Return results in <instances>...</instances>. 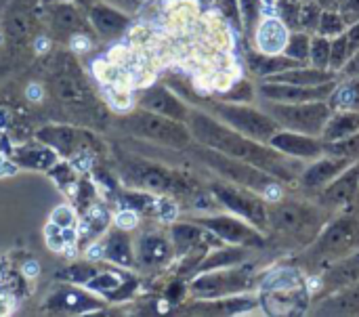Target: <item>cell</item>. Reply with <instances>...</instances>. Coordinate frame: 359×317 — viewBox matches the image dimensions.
<instances>
[{
	"label": "cell",
	"mask_w": 359,
	"mask_h": 317,
	"mask_svg": "<svg viewBox=\"0 0 359 317\" xmlns=\"http://www.w3.org/2000/svg\"><path fill=\"white\" fill-rule=\"evenodd\" d=\"M185 122L191 130V137L200 145L221 151L229 158L248 162V164L265 170L267 175H271L278 181H294L303 173L297 158H290V156L273 149L271 145H265L261 141H255V139L238 133L236 128L227 126L225 122H221L219 118H215L206 112L189 109Z\"/></svg>",
	"instance_id": "1"
},
{
	"label": "cell",
	"mask_w": 359,
	"mask_h": 317,
	"mask_svg": "<svg viewBox=\"0 0 359 317\" xmlns=\"http://www.w3.org/2000/svg\"><path fill=\"white\" fill-rule=\"evenodd\" d=\"M120 128L126 130L128 135H135L139 139H147L160 145H168V147H189L191 145V130L185 122L160 116L156 112H149L145 107L130 112L128 116H124L120 120Z\"/></svg>",
	"instance_id": "2"
},
{
	"label": "cell",
	"mask_w": 359,
	"mask_h": 317,
	"mask_svg": "<svg viewBox=\"0 0 359 317\" xmlns=\"http://www.w3.org/2000/svg\"><path fill=\"white\" fill-rule=\"evenodd\" d=\"M359 250V221L353 217H341L322 227L318 238L305 257L309 265H332L334 261Z\"/></svg>",
	"instance_id": "3"
},
{
	"label": "cell",
	"mask_w": 359,
	"mask_h": 317,
	"mask_svg": "<svg viewBox=\"0 0 359 317\" xmlns=\"http://www.w3.org/2000/svg\"><path fill=\"white\" fill-rule=\"evenodd\" d=\"M267 225L288 238L313 242L324 227V213L313 204L288 200L267 206Z\"/></svg>",
	"instance_id": "4"
},
{
	"label": "cell",
	"mask_w": 359,
	"mask_h": 317,
	"mask_svg": "<svg viewBox=\"0 0 359 317\" xmlns=\"http://www.w3.org/2000/svg\"><path fill=\"white\" fill-rule=\"evenodd\" d=\"M120 175L128 185L145 189V191H154V194H189L191 191V185L183 175L162 164L141 160V158L122 160Z\"/></svg>",
	"instance_id": "5"
},
{
	"label": "cell",
	"mask_w": 359,
	"mask_h": 317,
	"mask_svg": "<svg viewBox=\"0 0 359 317\" xmlns=\"http://www.w3.org/2000/svg\"><path fill=\"white\" fill-rule=\"evenodd\" d=\"M265 112L284 128L320 137L332 107L326 101H305V103H278V101H267Z\"/></svg>",
	"instance_id": "6"
},
{
	"label": "cell",
	"mask_w": 359,
	"mask_h": 317,
	"mask_svg": "<svg viewBox=\"0 0 359 317\" xmlns=\"http://www.w3.org/2000/svg\"><path fill=\"white\" fill-rule=\"evenodd\" d=\"M194 156L204 162L206 166L215 168L219 175H223L225 179H229L231 183L236 185H242V187H248V189H271L278 179H273L271 175H267L265 170L248 164V162H242V160H236V158H229L221 151H215L210 147H194L191 149Z\"/></svg>",
	"instance_id": "7"
},
{
	"label": "cell",
	"mask_w": 359,
	"mask_h": 317,
	"mask_svg": "<svg viewBox=\"0 0 359 317\" xmlns=\"http://www.w3.org/2000/svg\"><path fill=\"white\" fill-rule=\"evenodd\" d=\"M50 88L61 103H65L74 109L86 112V109H93L97 103L78 63L69 55H61L55 61L53 76H50Z\"/></svg>",
	"instance_id": "8"
},
{
	"label": "cell",
	"mask_w": 359,
	"mask_h": 317,
	"mask_svg": "<svg viewBox=\"0 0 359 317\" xmlns=\"http://www.w3.org/2000/svg\"><path fill=\"white\" fill-rule=\"evenodd\" d=\"M210 109L221 122H225L238 133L261 143H267L280 130V124L265 109L261 112V109H255L248 105H236V103H212Z\"/></svg>",
	"instance_id": "9"
},
{
	"label": "cell",
	"mask_w": 359,
	"mask_h": 317,
	"mask_svg": "<svg viewBox=\"0 0 359 317\" xmlns=\"http://www.w3.org/2000/svg\"><path fill=\"white\" fill-rule=\"evenodd\" d=\"M215 198L233 215H238L240 219H246L250 225L265 229L267 227V206L261 198H257L250 191L238 189L233 185H223V183H215L212 187Z\"/></svg>",
	"instance_id": "10"
},
{
	"label": "cell",
	"mask_w": 359,
	"mask_h": 317,
	"mask_svg": "<svg viewBox=\"0 0 359 317\" xmlns=\"http://www.w3.org/2000/svg\"><path fill=\"white\" fill-rule=\"evenodd\" d=\"M337 82H324L316 86H299V84H286V82H263L261 84V97L265 101H278V103H305V101H326L330 93L334 90Z\"/></svg>",
	"instance_id": "11"
},
{
	"label": "cell",
	"mask_w": 359,
	"mask_h": 317,
	"mask_svg": "<svg viewBox=\"0 0 359 317\" xmlns=\"http://www.w3.org/2000/svg\"><path fill=\"white\" fill-rule=\"evenodd\" d=\"M38 141L48 145L50 149H55L57 154H61L65 158L84 154L97 145L93 135L72 128V126H44L38 130Z\"/></svg>",
	"instance_id": "12"
},
{
	"label": "cell",
	"mask_w": 359,
	"mask_h": 317,
	"mask_svg": "<svg viewBox=\"0 0 359 317\" xmlns=\"http://www.w3.org/2000/svg\"><path fill=\"white\" fill-rule=\"evenodd\" d=\"M202 227L233 246H261L263 238L255 225L240 221L238 217H206L198 219Z\"/></svg>",
	"instance_id": "13"
},
{
	"label": "cell",
	"mask_w": 359,
	"mask_h": 317,
	"mask_svg": "<svg viewBox=\"0 0 359 317\" xmlns=\"http://www.w3.org/2000/svg\"><path fill=\"white\" fill-rule=\"evenodd\" d=\"M250 284V274L246 269H231V271H219V274H206L198 278L191 288L196 295L204 299H221L236 292L246 290Z\"/></svg>",
	"instance_id": "14"
},
{
	"label": "cell",
	"mask_w": 359,
	"mask_h": 317,
	"mask_svg": "<svg viewBox=\"0 0 359 317\" xmlns=\"http://www.w3.org/2000/svg\"><path fill=\"white\" fill-rule=\"evenodd\" d=\"M267 143L273 149H278L290 158H297V160H313L324 154V141H320L318 137H311V135L288 130V128L278 130Z\"/></svg>",
	"instance_id": "15"
},
{
	"label": "cell",
	"mask_w": 359,
	"mask_h": 317,
	"mask_svg": "<svg viewBox=\"0 0 359 317\" xmlns=\"http://www.w3.org/2000/svg\"><path fill=\"white\" fill-rule=\"evenodd\" d=\"M359 194V162L353 166H347L339 177H334L328 187H322L318 202L324 208H341L353 202Z\"/></svg>",
	"instance_id": "16"
},
{
	"label": "cell",
	"mask_w": 359,
	"mask_h": 317,
	"mask_svg": "<svg viewBox=\"0 0 359 317\" xmlns=\"http://www.w3.org/2000/svg\"><path fill=\"white\" fill-rule=\"evenodd\" d=\"M139 103H141V107H145L149 112H156L160 116H166V118H172L179 122H185L187 114H189L187 105L164 86H151V88L143 90L139 97Z\"/></svg>",
	"instance_id": "17"
},
{
	"label": "cell",
	"mask_w": 359,
	"mask_h": 317,
	"mask_svg": "<svg viewBox=\"0 0 359 317\" xmlns=\"http://www.w3.org/2000/svg\"><path fill=\"white\" fill-rule=\"evenodd\" d=\"M88 21L93 29L103 38H118L128 27V15L122 8L103 2H95L93 6H88Z\"/></svg>",
	"instance_id": "18"
},
{
	"label": "cell",
	"mask_w": 359,
	"mask_h": 317,
	"mask_svg": "<svg viewBox=\"0 0 359 317\" xmlns=\"http://www.w3.org/2000/svg\"><path fill=\"white\" fill-rule=\"evenodd\" d=\"M351 164V160L347 158H334V156H328L324 160H318L316 164H311L309 168H305L301 173V183L303 187L307 189H322L326 187L334 177H339L347 166Z\"/></svg>",
	"instance_id": "19"
},
{
	"label": "cell",
	"mask_w": 359,
	"mask_h": 317,
	"mask_svg": "<svg viewBox=\"0 0 359 317\" xmlns=\"http://www.w3.org/2000/svg\"><path fill=\"white\" fill-rule=\"evenodd\" d=\"M359 282V250L353 255H347L332 265H328V271L324 276V290L337 292L341 288L353 286Z\"/></svg>",
	"instance_id": "20"
},
{
	"label": "cell",
	"mask_w": 359,
	"mask_h": 317,
	"mask_svg": "<svg viewBox=\"0 0 359 317\" xmlns=\"http://www.w3.org/2000/svg\"><path fill=\"white\" fill-rule=\"evenodd\" d=\"M50 309L55 311H65V313H86V311H93V309H99L101 307V301L90 297L88 292L84 290H76V288H69V286H63L61 290H57L48 303H46Z\"/></svg>",
	"instance_id": "21"
},
{
	"label": "cell",
	"mask_w": 359,
	"mask_h": 317,
	"mask_svg": "<svg viewBox=\"0 0 359 317\" xmlns=\"http://www.w3.org/2000/svg\"><path fill=\"white\" fill-rule=\"evenodd\" d=\"M288 42V27L280 17H269L265 21H259L257 25V46L261 53L267 55H280L284 53V46Z\"/></svg>",
	"instance_id": "22"
},
{
	"label": "cell",
	"mask_w": 359,
	"mask_h": 317,
	"mask_svg": "<svg viewBox=\"0 0 359 317\" xmlns=\"http://www.w3.org/2000/svg\"><path fill=\"white\" fill-rule=\"evenodd\" d=\"M318 316H358L359 313V282L353 286L332 292L316 309Z\"/></svg>",
	"instance_id": "23"
},
{
	"label": "cell",
	"mask_w": 359,
	"mask_h": 317,
	"mask_svg": "<svg viewBox=\"0 0 359 317\" xmlns=\"http://www.w3.org/2000/svg\"><path fill=\"white\" fill-rule=\"evenodd\" d=\"M172 246L164 236H143L137 242V261L143 267H160L170 261Z\"/></svg>",
	"instance_id": "24"
},
{
	"label": "cell",
	"mask_w": 359,
	"mask_h": 317,
	"mask_svg": "<svg viewBox=\"0 0 359 317\" xmlns=\"http://www.w3.org/2000/svg\"><path fill=\"white\" fill-rule=\"evenodd\" d=\"M269 82H286V84H299V86H316V84H324L334 80V72L328 69H320V67H292L280 74H273L267 78Z\"/></svg>",
	"instance_id": "25"
},
{
	"label": "cell",
	"mask_w": 359,
	"mask_h": 317,
	"mask_svg": "<svg viewBox=\"0 0 359 317\" xmlns=\"http://www.w3.org/2000/svg\"><path fill=\"white\" fill-rule=\"evenodd\" d=\"M299 65H305V63H299L290 57H286L284 53L280 55H267V53H250L248 55V67L252 74L257 76H273V74H280V72H286V69H292V67H299Z\"/></svg>",
	"instance_id": "26"
},
{
	"label": "cell",
	"mask_w": 359,
	"mask_h": 317,
	"mask_svg": "<svg viewBox=\"0 0 359 317\" xmlns=\"http://www.w3.org/2000/svg\"><path fill=\"white\" fill-rule=\"evenodd\" d=\"M359 133V112H347V109H339L337 114H330L324 130H322V139L324 141H337V139H345Z\"/></svg>",
	"instance_id": "27"
},
{
	"label": "cell",
	"mask_w": 359,
	"mask_h": 317,
	"mask_svg": "<svg viewBox=\"0 0 359 317\" xmlns=\"http://www.w3.org/2000/svg\"><path fill=\"white\" fill-rule=\"evenodd\" d=\"M13 158L19 166L34 168V170H46L57 164V151L44 143L42 145H25V147L17 149Z\"/></svg>",
	"instance_id": "28"
},
{
	"label": "cell",
	"mask_w": 359,
	"mask_h": 317,
	"mask_svg": "<svg viewBox=\"0 0 359 317\" xmlns=\"http://www.w3.org/2000/svg\"><path fill=\"white\" fill-rule=\"evenodd\" d=\"M101 252L105 259L122 265V267H130L135 263V252H133V244L130 238L124 231H114L101 246Z\"/></svg>",
	"instance_id": "29"
},
{
	"label": "cell",
	"mask_w": 359,
	"mask_h": 317,
	"mask_svg": "<svg viewBox=\"0 0 359 317\" xmlns=\"http://www.w3.org/2000/svg\"><path fill=\"white\" fill-rule=\"evenodd\" d=\"M50 15H53V25L63 34H76V32L86 29V21L82 19L78 8L72 4H65V2L53 4Z\"/></svg>",
	"instance_id": "30"
},
{
	"label": "cell",
	"mask_w": 359,
	"mask_h": 317,
	"mask_svg": "<svg viewBox=\"0 0 359 317\" xmlns=\"http://www.w3.org/2000/svg\"><path fill=\"white\" fill-rule=\"evenodd\" d=\"M330 107L334 109H347V112H359V76L351 78L349 82L334 86L330 93Z\"/></svg>",
	"instance_id": "31"
},
{
	"label": "cell",
	"mask_w": 359,
	"mask_h": 317,
	"mask_svg": "<svg viewBox=\"0 0 359 317\" xmlns=\"http://www.w3.org/2000/svg\"><path fill=\"white\" fill-rule=\"evenodd\" d=\"M204 231L196 225H189V223H181V225H175L172 227V242H175V248L179 252H189L191 248L200 246L204 242Z\"/></svg>",
	"instance_id": "32"
},
{
	"label": "cell",
	"mask_w": 359,
	"mask_h": 317,
	"mask_svg": "<svg viewBox=\"0 0 359 317\" xmlns=\"http://www.w3.org/2000/svg\"><path fill=\"white\" fill-rule=\"evenodd\" d=\"M246 259V250L236 246V248H227V250H219L215 255H210L202 265L200 271H215V269H227L229 265H236L240 261Z\"/></svg>",
	"instance_id": "33"
},
{
	"label": "cell",
	"mask_w": 359,
	"mask_h": 317,
	"mask_svg": "<svg viewBox=\"0 0 359 317\" xmlns=\"http://www.w3.org/2000/svg\"><path fill=\"white\" fill-rule=\"evenodd\" d=\"M324 154L334 156V158L355 160L359 158V133L345 139H337V141H324Z\"/></svg>",
	"instance_id": "34"
},
{
	"label": "cell",
	"mask_w": 359,
	"mask_h": 317,
	"mask_svg": "<svg viewBox=\"0 0 359 317\" xmlns=\"http://www.w3.org/2000/svg\"><path fill=\"white\" fill-rule=\"evenodd\" d=\"M349 57H351V48H349L347 32L334 36L330 40V61H328V67H332V72H339V69L345 67V63L349 61Z\"/></svg>",
	"instance_id": "35"
},
{
	"label": "cell",
	"mask_w": 359,
	"mask_h": 317,
	"mask_svg": "<svg viewBox=\"0 0 359 317\" xmlns=\"http://www.w3.org/2000/svg\"><path fill=\"white\" fill-rule=\"evenodd\" d=\"M309 44H311V38L305 32H297V34L288 36V42L284 46V55L299 61V63H305L309 59Z\"/></svg>",
	"instance_id": "36"
},
{
	"label": "cell",
	"mask_w": 359,
	"mask_h": 317,
	"mask_svg": "<svg viewBox=\"0 0 359 317\" xmlns=\"http://www.w3.org/2000/svg\"><path fill=\"white\" fill-rule=\"evenodd\" d=\"M255 301L250 299H225V301H215V303H200L196 311L202 313H238L246 307H250Z\"/></svg>",
	"instance_id": "37"
},
{
	"label": "cell",
	"mask_w": 359,
	"mask_h": 317,
	"mask_svg": "<svg viewBox=\"0 0 359 317\" xmlns=\"http://www.w3.org/2000/svg\"><path fill=\"white\" fill-rule=\"evenodd\" d=\"M309 59L313 63V67L320 69H328V61H330V38L326 36H313L311 44H309Z\"/></svg>",
	"instance_id": "38"
},
{
	"label": "cell",
	"mask_w": 359,
	"mask_h": 317,
	"mask_svg": "<svg viewBox=\"0 0 359 317\" xmlns=\"http://www.w3.org/2000/svg\"><path fill=\"white\" fill-rule=\"evenodd\" d=\"M345 27H347V23L343 21V17H341L339 11H322L320 23H318V32L322 36L330 38V36L345 34Z\"/></svg>",
	"instance_id": "39"
},
{
	"label": "cell",
	"mask_w": 359,
	"mask_h": 317,
	"mask_svg": "<svg viewBox=\"0 0 359 317\" xmlns=\"http://www.w3.org/2000/svg\"><path fill=\"white\" fill-rule=\"evenodd\" d=\"M240 17L246 32H255L261 21V0H238Z\"/></svg>",
	"instance_id": "40"
},
{
	"label": "cell",
	"mask_w": 359,
	"mask_h": 317,
	"mask_svg": "<svg viewBox=\"0 0 359 317\" xmlns=\"http://www.w3.org/2000/svg\"><path fill=\"white\" fill-rule=\"evenodd\" d=\"M320 15H322V6H320L316 0H311V2H301V8H299V27L318 29Z\"/></svg>",
	"instance_id": "41"
},
{
	"label": "cell",
	"mask_w": 359,
	"mask_h": 317,
	"mask_svg": "<svg viewBox=\"0 0 359 317\" xmlns=\"http://www.w3.org/2000/svg\"><path fill=\"white\" fill-rule=\"evenodd\" d=\"M265 286L271 288V290H297L299 278H297V274H292V271H288V269H282V271L271 274V276L267 278Z\"/></svg>",
	"instance_id": "42"
},
{
	"label": "cell",
	"mask_w": 359,
	"mask_h": 317,
	"mask_svg": "<svg viewBox=\"0 0 359 317\" xmlns=\"http://www.w3.org/2000/svg\"><path fill=\"white\" fill-rule=\"evenodd\" d=\"M299 8H301L299 0H280L278 2V13L286 27H299Z\"/></svg>",
	"instance_id": "43"
},
{
	"label": "cell",
	"mask_w": 359,
	"mask_h": 317,
	"mask_svg": "<svg viewBox=\"0 0 359 317\" xmlns=\"http://www.w3.org/2000/svg\"><path fill=\"white\" fill-rule=\"evenodd\" d=\"M339 13L347 25H353L355 21H359V0H341Z\"/></svg>",
	"instance_id": "44"
},
{
	"label": "cell",
	"mask_w": 359,
	"mask_h": 317,
	"mask_svg": "<svg viewBox=\"0 0 359 317\" xmlns=\"http://www.w3.org/2000/svg\"><path fill=\"white\" fill-rule=\"evenodd\" d=\"M219 8H221V13L231 21V23H236V25H240L242 21V17H240V4H238V0H219Z\"/></svg>",
	"instance_id": "45"
},
{
	"label": "cell",
	"mask_w": 359,
	"mask_h": 317,
	"mask_svg": "<svg viewBox=\"0 0 359 317\" xmlns=\"http://www.w3.org/2000/svg\"><path fill=\"white\" fill-rule=\"evenodd\" d=\"M74 223V213L67 208V206H59L55 213H53V225L65 229V227H72Z\"/></svg>",
	"instance_id": "46"
},
{
	"label": "cell",
	"mask_w": 359,
	"mask_h": 317,
	"mask_svg": "<svg viewBox=\"0 0 359 317\" xmlns=\"http://www.w3.org/2000/svg\"><path fill=\"white\" fill-rule=\"evenodd\" d=\"M225 97L229 101H250L252 99V86H250V82H240L238 88L231 90V93H227Z\"/></svg>",
	"instance_id": "47"
},
{
	"label": "cell",
	"mask_w": 359,
	"mask_h": 317,
	"mask_svg": "<svg viewBox=\"0 0 359 317\" xmlns=\"http://www.w3.org/2000/svg\"><path fill=\"white\" fill-rule=\"evenodd\" d=\"M345 76H349V78H355L359 76V48L349 57V61L345 63Z\"/></svg>",
	"instance_id": "48"
},
{
	"label": "cell",
	"mask_w": 359,
	"mask_h": 317,
	"mask_svg": "<svg viewBox=\"0 0 359 317\" xmlns=\"http://www.w3.org/2000/svg\"><path fill=\"white\" fill-rule=\"evenodd\" d=\"M347 38H349V48H351V55L359 48V21H355L349 32H347Z\"/></svg>",
	"instance_id": "49"
},
{
	"label": "cell",
	"mask_w": 359,
	"mask_h": 317,
	"mask_svg": "<svg viewBox=\"0 0 359 317\" xmlns=\"http://www.w3.org/2000/svg\"><path fill=\"white\" fill-rule=\"evenodd\" d=\"M116 2V6H120V8H139L145 0H114Z\"/></svg>",
	"instance_id": "50"
},
{
	"label": "cell",
	"mask_w": 359,
	"mask_h": 317,
	"mask_svg": "<svg viewBox=\"0 0 359 317\" xmlns=\"http://www.w3.org/2000/svg\"><path fill=\"white\" fill-rule=\"evenodd\" d=\"M320 6H322V11H339V4H341V0H316Z\"/></svg>",
	"instance_id": "51"
},
{
	"label": "cell",
	"mask_w": 359,
	"mask_h": 317,
	"mask_svg": "<svg viewBox=\"0 0 359 317\" xmlns=\"http://www.w3.org/2000/svg\"><path fill=\"white\" fill-rule=\"evenodd\" d=\"M76 2H78L80 6H93V4L99 2V0H76Z\"/></svg>",
	"instance_id": "52"
},
{
	"label": "cell",
	"mask_w": 359,
	"mask_h": 317,
	"mask_svg": "<svg viewBox=\"0 0 359 317\" xmlns=\"http://www.w3.org/2000/svg\"><path fill=\"white\" fill-rule=\"evenodd\" d=\"M261 2H265V4H267V6H273V4H276V2H278V0H261Z\"/></svg>",
	"instance_id": "53"
},
{
	"label": "cell",
	"mask_w": 359,
	"mask_h": 317,
	"mask_svg": "<svg viewBox=\"0 0 359 317\" xmlns=\"http://www.w3.org/2000/svg\"><path fill=\"white\" fill-rule=\"evenodd\" d=\"M202 4H208V2H212V0H200Z\"/></svg>",
	"instance_id": "54"
},
{
	"label": "cell",
	"mask_w": 359,
	"mask_h": 317,
	"mask_svg": "<svg viewBox=\"0 0 359 317\" xmlns=\"http://www.w3.org/2000/svg\"><path fill=\"white\" fill-rule=\"evenodd\" d=\"M301 2H311V0H301Z\"/></svg>",
	"instance_id": "55"
},
{
	"label": "cell",
	"mask_w": 359,
	"mask_h": 317,
	"mask_svg": "<svg viewBox=\"0 0 359 317\" xmlns=\"http://www.w3.org/2000/svg\"><path fill=\"white\" fill-rule=\"evenodd\" d=\"M57 2H67V0H57Z\"/></svg>",
	"instance_id": "56"
}]
</instances>
